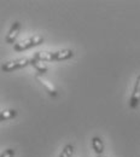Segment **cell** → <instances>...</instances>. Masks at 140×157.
I'll return each instance as SVG.
<instances>
[{
	"instance_id": "obj_1",
	"label": "cell",
	"mask_w": 140,
	"mask_h": 157,
	"mask_svg": "<svg viewBox=\"0 0 140 157\" xmlns=\"http://www.w3.org/2000/svg\"><path fill=\"white\" fill-rule=\"evenodd\" d=\"M74 57V51L65 48V50H60L56 52H50V51H40L36 52L33 58L38 59L40 62H60V60H66Z\"/></svg>"
},
{
	"instance_id": "obj_2",
	"label": "cell",
	"mask_w": 140,
	"mask_h": 157,
	"mask_svg": "<svg viewBox=\"0 0 140 157\" xmlns=\"http://www.w3.org/2000/svg\"><path fill=\"white\" fill-rule=\"evenodd\" d=\"M44 42V38L40 35H33L30 38L25 40H22L20 42L15 44L13 45V50L17 51V52H22V51H25V50H29L32 47H35V46H39Z\"/></svg>"
},
{
	"instance_id": "obj_3",
	"label": "cell",
	"mask_w": 140,
	"mask_h": 157,
	"mask_svg": "<svg viewBox=\"0 0 140 157\" xmlns=\"http://www.w3.org/2000/svg\"><path fill=\"white\" fill-rule=\"evenodd\" d=\"M30 64V59L29 58H17L13 59V60H9L6 63H4L1 65V70L4 73H11L13 70H18V69H22V68H25L27 65Z\"/></svg>"
},
{
	"instance_id": "obj_4",
	"label": "cell",
	"mask_w": 140,
	"mask_h": 157,
	"mask_svg": "<svg viewBox=\"0 0 140 157\" xmlns=\"http://www.w3.org/2000/svg\"><path fill=\"white\" fill-rule=\"evenodd\" d=\"M140 104V75L135 80V85L132 92V96L129 99V108L131 109H137Z\"/></svg>"
},
{
	"instance_id": "obj_5",
	"label": "cell",
	"mask_w": 140,
	"mask_h": 157,
	"mask_svg": "<svg viewBox=\"0 0 140 157\" xmlns=\"http://www.w3.org/2000/svg\"><path fill=\"white\" fill-rule=\"evenodd\" d=\"M20 30H21V23L18 21L13 22V24L11 25V28H10L7 35H6V39H5L6 44H15V41H16L18 34H20Z\"/></svg>"
},
{
	"instance_id": "obj_6",
	"label": "cell",
	"mask_w": 140,
	"mask_h": 157,
	"mask_svg": "<svg viewBox=\"0 0 140 157\" xmlns=\"http://www.w3.org/2000/svg\"><path fill=\"white\" fill-rule=\"evenodd\" d=\"M36 78L39 80V82L44 86V88L47 91V93H48L50 96H52V97H57V90H56V87H55L50 81L44 80V78H41L40 76H38Z\"/></svg>"
},
{
	"instance_id": "obj_7",
	"label": "cell",
	"mask_w": 140,
	"mask_h": 157,
	"mask_svg": "<svg viewBox=\"0 0 140 157\" xmlns=\"http://www.w3.org/2000/svg\"><path fill=\"white\" fill-rule=\"evenodd\" d=\"M30 65H33V67L35 68V70H36L40 75L46 74L47 70H48V67H47L44 62H40V60H38V59L30 58Z\"/></svg>"
},
{
	"instance_id": "obj_8",
	"label": "cell",
	"mask_w": 140,
	"mask_h": 157,
	"mask_svg": "<svg viewBox=\"0 0 140 157\" xmlns=\"http://www.w3.org/2000/svg\"><path fill=\"white\" fill-rule=\"evenodd\" d=\"M92 147L96 151L97 156L98 155H103L104 152V143L101 140V138L99 137H93L92 138Z\"/></svg>"
},
{
	"instance_id": "obj_9",
	"label": "cell",
	"mask_w": 140,
	"mask_h": 157,
	"mask_svg": "<svg viewBox=\"0 0 140 157\" xmlns=\"http://www.w3.org/2000/svg\"><path fill=\"white\" fill-rule=\"evenodd\" d=\"M17 116V111L15 109H9V110H2L0 113V121H7Z\"/></svg>"
},
{
	"instance_id": "obj_10",
	"label": "cell",
	"mask_w": 140,
	"mask_h": 157,
	"mask_svg": "<svg viewBox=\"0 0 140 157\" xmlns=\"http://www.w3.org/2000/svg\"><path fill=\"white\" fill-rule=\"evenodd\" d=\"M74 154V145L73 144H66L64 149L62 150L59 157H71Z\"/></svg>"
},
{
	"instance_id": "obj_11",
	"label": "cell",
	"mask_w": 140,
	"mask_h": 157,
	"mask_svg": "<svg viewBox=\"0 0 140 157\" xmlns=\"http://www.w3.org/2000/svg\"><path fill=\"white\" fill-rule=\"evenodd\" d=\"M15 154H16L15 149H6V150H4V151L1 152L0 157H13Z\"/></svg>"
},
{
	"instance_id": "obj_12",
	"label": "cell",
	"mask_w": 140,
	"mask_h": 157,
	"mask_svg": "<svg viewBox=\"0 0 140 157\" xmlns=\"http://www.w3.org/2000/svg\"><path fill=\"white\" fill-rule=\"evenodd\" d=\"M97 157H105V156H103V155H98Z\"/></svg>"
}]
</instances>
